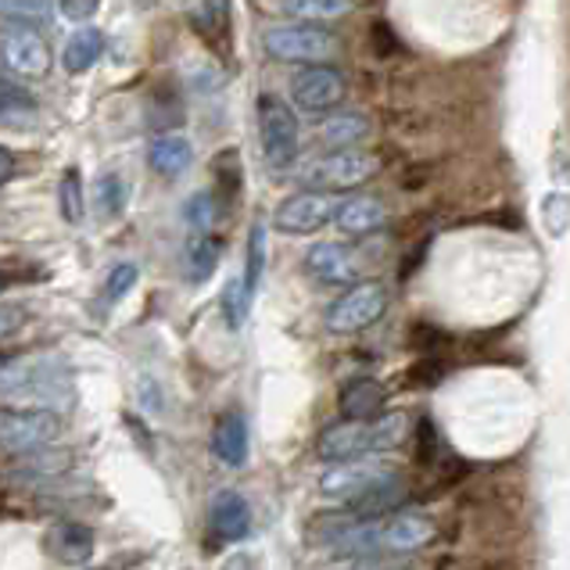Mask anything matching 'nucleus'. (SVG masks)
I'll return each instance as SVG.
<instances>
[{"mask_svg": "<svg viewBox=\"0 0 570 570\" xmlns=\"http://www.w3.org/2000/svg\"><path fill=\"white\" fill-rule=\"evenodd\" d=\"M0 399L22 410H55L61 413L65 405L76 399L72 370L55 355H37V360H14L0 366Z\"/></svg>", "mask_w": 570, "mask_h": 570, "instance_id": "f257e3e1", "label": "nucleus"}, {"mask_svg": "<svg viewBox=\"0 0 570 570\" xmlns=\"http://www.w3.org/2000/svg\"><path fill=\"white\" fill-rule=\"evenodd\" d=\"M258 116V140H263V158L269 169H291L298 158V119L287 101L263 90L255 105Z\"/></svg>", "mask_w": 570, "mask_h": 570, "instance_id": "f03ea898", "label": "nucleus"}, {"mask_svg": "<svg viewBox=\"0 0 570 570\" xmlns=\"http://www.w3.org/2000/svg\"><path fill=\"white\" fill-rule=\"evenodd\" d=\"M65 431V420L55 410H22V405H4L0 410V452L26 455L55 445Z\"/></svg>", "mask_w": 570, "mask_h": 570, "instance_id": "7ed1b4c3", "label": "nucleus"}, {"mask_svg": "<svg viewBox=\"0 0 570 570\" xmlns=\"http://www.w3.org/2000/svg\"><path fill=\"white\" fill-rule=\"evenodd\" d=\"M263 47H266V55L276 58V61L320 65V61L334 58L337 40L323 26H313V22H287V26H269L263 32Z\"/></svg>", "mask_w": 570, "mask_h": 570, "instance_id": "20e7f679", "label": "nucleus"}, {"mask_svg": "<svg viewBox=\"0 0 570 570\" xmlns=\"http://www.w3.org/2000/svg\"><path fill=\"white\" fill-rule=\"evenodd\" d=\"M387 308V291L384 284H352L345 295H341L331 308H327V331L341 334V337H352V334H363L366 327H373Z\"/></svg>", "mask_w": 570, "mask_h": 570, "instance_id": "39448f33", "label": "nucleus"}, {"mask_svg": "<svg viewBox=\"0 0 570 570\" xmlns=\"http://www.w3.org/2000/svg\"><path fill=\"white\" fill-rule=\"evenodd\" d=\"M0 65L14 76L40 79L51 72V47L37 29L11 22L0 29Z\"/></svg>", "mask_w": 570, "mask_h": 570, "instance_id": "423d86ee", "label": "nucleus"}, {"mask_svg": "<svg viewBox=\"0 0 570 570\" xmlns=\"http://www.w3.org/2000/svg\"><path fill=\"white\" fill-rule=\"evenodd\" d=\"M334 198L323 190H298L291 194V198H284L281 205H276L273 212V226L281 234H291V237H305V234H316L323 230L331 219H334Z\"/></svg>", "mask_w": 570, "mask_h": 570, "instance_id": "0eeeda50", "label": "nucleus"}, {"mask_svg": "<svg viewBox=\"0 0 570 570\" xmlns=\"http://www.w3.org/2000/svg\"><path fill=\"white\" fill-rule=\"evenodd\" d=\"M381 173V158L370 151H334L308 169V180L331 190H352L370 184Z\"/></svg>", "mask_w": 570, "mask_h": 570, "instance_id": "6e6552de", "label": "nucleus"}, {"mask_svg": "<svg viewBox=\"0 0 570 570\" xmlns=\"http://www.w3.org/2000/svg\"><path fill=\"white\" fill-rule=\"evenodd\" d=\"M348 83L345 76L331 65H308L295 79H291V97L302 111H334L345 101Z\"/></svg>", "mask_w": 570, "mask_h": 570, "instance_id": "1a4fd4ad", "label": "nucleus"}, {"mask_svg": "<svg viewBox=\"0 0 570 570\" xmlns=\"http://www.w3.org/2000/svg\"><path fill=\"white\" fill-rule=\"evenodd\" d=\"M320 460L327 463H348V460H366L373 452V420H341L331 423L316 442Z\"/></svg>", "mask_w": 570, "mask_h": 570, "instance_id": "9d476101", "label": "nucleus"}, {"mask_svg": "<svg viewBox=\"0 0 570 570\" xmlns=\"http://www.w3.org/2000/svg\"><path fill=\"white\" fill-rule=\"evenodd\" d=\"M305 269L316 276L320 284H355L363 276V266L360 258H355L345 244H334V240H323V244H313V248L305 252Z\"/></svg>", "mask_w": 570, "mask_h": 570, "instance_id": "9b49d317", "label": "nucleus"}, {"mask_svg": "<svg viewBox=\"0 0 570 570\" xmlns=\"http://www.w3.org/2000/svg\"><path fill=\"white\" fill-rule=\"evenodd\" d=\"M384 478H391V470L370 463V460H348V463H334L327 474L320 478V492L348 502L355 495H363L366 488L381 484Z\"/></svg>", "mask_w": 570, "mask_h": 570, "instance_id": "f8f14e48", "label": "nucleus"}, {"mask_svg": "<svg viewBox=\"0 0 570 570\" xmlns=\"http://www.w3.org/2000/svg\"><path fill=\"white\" fill-rule=\"evenodd\" d=\"M208 528L219 542H244L252 534V507L240 492H219L208 507Z\"/></svg>", "mask_w": 570, "mask_h": 570, "instance_id": "ddd939ff", "label": "nucleus"}, {"mask_svg": "<svg viewBox=\"0 0 570 570\" xmlns=\"http://www.w3.org/2000/svg\"><path fill=\"white\" fill-rule=\"evenodd\" d=\"M334 223H337L341 234L366 237V234H377L381 226L387 223V208H384L381 198H373V194H360V198H348V202L337 205Z\"/></svg>", "mask_w": 570, "mask_h": 570, "instance_id": "4468645a", "label": "nucleus"}, {"mask_svg": "<svg viewBox=\"0 0 570 570\" xmlns=\"http://www.w3.org/2000/svg\"><path fill=\"white\" fill-rule=\"evenodd\" d=\"M387 402V387L373 377H355L341 387L337 395V413L341 420H377Z\"/></svg>", "mask_w": 570, "mask_h": 570, "instance_id": "2eb2a0df", "label": "nucleus"}, {"mask_svg": "<svg viewBox=\"0 0 570 570\" xmlns=\"http://www.w3.org/2000/svg\"><path fill=\"white\" fill-rule=\"evenodd\" d=\"M212 455L230 470L248 463V420L240 413H223L216 420V428H212Z\"/></svg>", "mask_w": 570, "mask_h": 570, "instance_id": "dca6fc26", "label": "nucleus"}, {"mask_svg": "<svg viewBox=\"0 0 570 570\" xmlns=\"http://www.w3.org/2000/svg\"><path fill=\"white\" fill-rule=\"evenodd\" d=\"M97 549L94 531L76 524V520H65V524H55L47 531V552L58 560V563H87Z\"/></svg>", "mask_w": 570, "mask_h": 570, "instance_id": "f3484780", "label": "nucleus"}, {"mask_svg": "<svg viewBox=\"0 0 570 570\" xmlns=\"http://www.w3.org/2000/svg\"><path fill=\"white\" fill-rule=\"evenodd\" d=\"M69 466H72V455L69 452L47 445V449L19 455V463L8 470V478L11 481H22V484H37V481H55V478H61Z\"/></svg>", "mask_w": 570, "mask_h": 570, "instance_id": "a211bd4d", "label": "nucleus"}, {"mask_svg": "<svg viewBox=\"0 0 570 570\" xmlns=\"http://www.w3.org/2000/svg\"><path fill=\"white\" fill-rule=\"evenodd\" d=\"M194 161V148L190 140L180 137V134H158L148 148V166L151 173L166 176V180H176V176H184Z\"/></svg>", "mask_w": 570, "mask_h": 570, "instance_id": "6ab92c4d", "label": "nucleus"}, {"mask_svg": "<svg viewBox=\"0 0 570 570\" xmlns=\"http://www.w3.org/2000/svg\"><path fill=\"white\" fill-rule=\"evenodd\" d=\"M431 542H434V524L428 517L402 513V517H391L381 528V546L395 549V552H416Z\"/></svg>", "mask_w": 570, "mask_h": 570, "instance_id": "aec40b11", "label": "nucleus"}, {"mask_svg": "<svg viewBox=\"0 0 570 570\" xmlns=\"http://www.w3.org/2000/svg\"><path fill=\"white\" fill-rule=\"evenodd\" d=\"M366 137H370V119L363 111H334V116H327L320 126V140L334 151H348L355 144H363Z\"/></svg>", "mask_w": 570, "mask_h": 570, "instance_id": "412c9836", "label": "nucleus"}, {"mask_svg": "<svg viewBox=\"0 0 570 570\" xmlns=\"http://www.w3.org/2000/svg\"><path fill=\"white\" fill-rule=\"evenodd\" d=\"M105 55V32L101 29H94V26H83V29H76L69 40H65V51H61V65H65V72H87L94 69L97 61H101Z\"/></svg>", "mask_w": 570, "mask_h": 570, "instance_id": "4be33fe9", "label": "nucleus"}, {"mask_svg": "<svg viewBox=\"0 0 570 570\" xmlns=\"http://www.w3.org/2000/svg\"><path fill=\"white\" fill-rule=\"evenodd\" d=\"M219 255H223V244L212 234H190L187 248H184V266H187L190 284H205L208 276L216 273Z\"/></svg>", "mask_w": 570, "mask_h": 570, "instance_id": "5701e85b", "label": "nucleus"}, {"mask_svg": "<svg viewBox=\"0 0 570 570\" xmlns=\"http://www.w3.org/2000/svg\"><path fill=\"white\" fill-rule=\"evenodd\" d=\"M212 176H216V190H212V198H216L219 205H234L237 194H240V180H244L240 151L223 148L216 158H212Z\"/></svg>", "mask_w": 570, "mask_h": 570, "instance_id": "b1692460", "label": "nucleus"}, {"mask_svg": "<svg viewBox=\"0 0 570 570\" xmlns=\"http://www.w3.org/2000/svg\"><path fill=\"white\" fill-rule=\"evenodd\" d=\"M266 223H255L252 234H248V252H244V273H240V287H244V298H255L258 284H263V273H266Z\"/></svg>", "mask_w": 570, "mask_h": 570, "instance_id": "393cba45", "label": "nucleus"}, {"mask_svg": "<svg viewBox=\"0 0 570 570\" xmlns=\"http://www.w3.org/2000/svg\"><path fill=\"white\" fill-rule=\"evenodd\" d=\"M355 8V0H284V11L291 14L295 22H334V19H345V14Z\"/></svg>", "mask_w": 570, "mask_h": 570, "instance_id": "a878e982", "label": "nucleus"}, {"mask_svg": "<svg viewBox=\"0 0 570 570\" xmlns=\"http://www.w3.org/2000/svg\"><path fill=\"white\" fill-rule=\"evenodd\" d=\"M58 208H61V219L79 226L87 216V198H83V176H79L76 166H69L61 173L58 180Z\"/></svg>", "mask_w": 570, "mask_h": 570, "instance_id": "bb28decb", "label": "nucleus"}, {"mask_svg": "<svg viewBox=\"0 0 570 570\" xmlns=\"http://www.w3.org/2000/svg\"><path fill=\"white\" fill-rule=\"evenodd\" d=\"M94 202L105 219H119L126 212V180L119 173H105L94 187Z\"/></svg>", "mask_w": 570, "mask_h": 570, "instance_id": "cd10ccee", "label": "nucleus"}, {"mask_svg": "<svg viewBox=\"0 0 570 570\" xmlns=\"http://www.w3.org/2000/svg\"><path fill=\"white\" fill-rule=\"evenodd\" d=\"M405 434H410V416L405 413H384L373 420V452H391L405 442Z\"/></svg>", "mask_w": 570, "mask_h": 570, "instance_id": "c85d7f7f", "label": "nucleus"}, {"mask_svg": "<svg viewBox=\"0 0 570 570\" xmlns=\"http://www.w3.org/2000/svg\"><path fill=\"white\" fill-rule=\"evenodd\" d=\"M202 22L208 40H216L219 47L230 43V26H234L230 0H202Z\"/></svg>", "mask_w": 570, "mask_h": 570, "instance_id": "c756f323", "label": "nucleus"}, {"mask_svg": "<svg viewBox=\"0 0 570 570\" xmlns=\"http://www.w3.org/2000/svg\"><path fill=\"white\" fill-rule=\"evenodd\" d=\"M137 281H140V269L134 266V263H119V266H111V273L105 276V287H101V298H105V305L111 308V305H119L129 291L137 287Z\"/></svg>", "mask_w": 570, "mask_h": 570, "instance_id": "7c9ffc66", "label": "nucleus"}, {"mask_svg": "<svg viewBox=\"0 0 570 570\" xmlns=\"http://www.w3.org/2000/svg\"><path fill=\"white\" fill-rule=\"evenodd\" d=\"M542 223L549 237H557V240L570 230V198L563 190H552L542 198Z\"/></svg>", "mask_w": 570, "mask_h": 570, "instance_id": "2f4dec72", "label": "nucleus"}, {"mask_svg": "<svg viewBox=\"0 0 570 570\" xmlns=\"http://www.w3.org/2000/svg\"><path fill=\"white\" fill-rule=\"evenodd\" d=\"M0 14L14 22H47L51 19V0H0Z\"/></svg>", "mask_w": 570, "mask_h": 570, "instance_id": "473e14b6", "label": "nucleus"}, {"mask_svg": "<svg viewBox=\"0 0 570 570\" xmlns=\"http://www.w3.org/2000/svg\"><path fill=\"white\" fill-rule=\"evenodd\" d=\"M184 216H187V226H190L194 234H208L212 219H216V198H212L208 190H198V194H194V198L187 202Z\"/></svg>", "mask_w": 570, "mask_h": 570, "instance_id": "72a5a7b5", "label": "nucleus"}, {"mask_svg": "<svg viewBox=\"0 0 570 570\" xmlns=\"http://www.w3.org/2000/svg\"><path fill=\"white\" fill-rule=\"evenodd\" d=\"M410 345L420 352V355H438L442 348L452 345V337L442 331V327H434V323H413V337H410Z\"/></svg>", "mask_w": 570, "mask_h": 570, "instance_id": "f704fd0d", "label": "nucleus"}, {"mask_svg": "<svg viewBox=\"0 0 570 570\" xmlns=\"http://www.w3.org/2000/svg\"><path fill=\"white\" fill-rule=\"evenodd\" d=\"M438 460H442V449H438V431L431 416H420L416 423V463L420 466H434Z\"/></svg>", "mask_w": 570, "mask_h": 570, "instance_id": "c9c22d12", "label": "nucleus"}, {"mask_svg": "<svg viewBox=\"0 0 570 570\" xmlns=\"http://www.w3.org/2000/svg\"><path fill=\"white\" fill-rule=\"evenodd\" d=\"M248 308H252V302L244 298V287H240V281H230L226 284V295H223V313H226V327L230 331H237L244 320H248Z\"/></svg>", "mask_w": 570, "mask_h": 570, "instance_id": "e433bc0d", "label": "nucleus"}, {"mask_svg": "<svg viewBox=\"0 0 570 570\" xmlns=\"http://www.w3.org/2000/svg\"><path fill=\"white\" fill-rule=\"evenodd\" d=\"M370 43H373V51H377V58H391V55H399L402 47H399V37H395V29H391L384 19H377L370 26Z\"/></svg>", "mask_w": 570, "mask_h": 570, "instance_id": "4c0bfd02", "label": "nucleus"}, {"mask_svg": "<svg viewBox=\"0 0 570 570\" xmlns=\"http://www.w3.org/2000/svg\"><path fill=\"white\" fill-rule=\"evenodd\" d=\"M442 377H445V366H442V360H438V355H423V360L413 363V370H410V381L420 384V387H431V384H438Z\"/></svg>", "mask_w": 570, "mask_h": 570, "instance_id": "58836bf2", "label": "nucleus"}, {"mask_svg": "<svg viewBox=\"0 0 570 570\" xmlns=\"http://www.w3.org/2000/svg\"><path fill=\"white\" fill-rule=\"evenodd\" d=\"M22 327H26V313H22V308H19V305H4V302H0V341H4V337H14Z\"/></svg>", "mask_w": 570, "mask_h": 570, "instance_id": "ea45409f", "label": "nucleus"}, {"mask_svg": "<svg viewBox=\"0 0 570 570\" xmlns=\"http://www.w3.org/2000/svg\"><path fill=\"white\" fill-rule=\"evenodd\" d=\"M140 410L144 413H158L161 410V387L151 377H140Z\"/></svg>", "mask_w": 570, "mask_h": 570, "instance_id": "a19ab883", "label": "nucleus"}, {"mask_svg": "<svg viewBox=\"0 0 570 570\" xmlns=\"http://www.w3.org/2000/svg\"><path fill=\"white\" fill-rule=\"evenodd\" d=\"M97 11V0H61V14L72 22H83L90 19V14Z\"/></svg>", "mask_w": 570, "mask_h": 570, "instance_id": "79ce46f5", "label": "nucleus"}, {"mask_svg": "<svg viewBox=\"0 0 570 570\" xmlns=\"http://www.w3.org/2000/svg\"><path fill=\"white\" fill-rule=\"evenodd\" d=\"M11 176H14V155L4 148V144H0V187H4Z\"/></svg>", "mask_w": 570, "mask_h": 570, "instance_id": "37998d69", "label": "nucleus"}, {"mask_svg": "<svg viewBox=\"0 0 570 570\" xmlns=\"http://www.w3.org/2000/svg\"><path fill=\"white\" fill-rule=\"evenodd\" d=\"M0 366H4V360H0Z\"/></svg>", "mask_w": 570, "mask_h": 570, "instance_id": "c03bdc74", "label": "nucleus"}]
</instances>
